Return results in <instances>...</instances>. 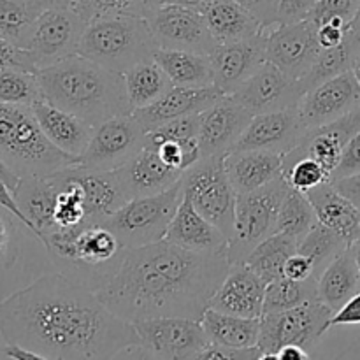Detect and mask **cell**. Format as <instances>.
Returning a JSON list of instances; mask_svg holds the SVG:
<instances>
[{"label": "cell", "instance_id": "6da1fadb", "mask_svg": "<svg viewBox=\"0 0 360 360\" xmlns=\"http://www.w3.org/2000/svg\"><path fill=\"white\" fill-rule=\"evenodd\" d=\"M0 336L42 360L118 359L137 343L132 323L62 273L44 274L0 301Z\"/></svg>", "mask_w": 360, "mask_h": 360}, {"label": "cell", "instance_id": "7a4b0ae2", "mask_svg": "<svg viewBox=\"0 0 360 360\" xmlns=\"http://www.w3.org/2000/svg\"><path fill=\"white\" fill-rule=\"evenodd\" d=\"M229 267L227 250L192 252L162 239L125 250L112 280L97 294L129 323L158 316L200 320Z\"/></svg>", "mask_w": 360, "mask_h": 360}, {"label": "cell", "instance_id": "3957f363", "mask_svg": "<svg viewBox=\"0 0 360 360\" xmlns=\"http://www.w3.org/2000/svg\"><path fill=\"white\" fill-rule=\"evenodd\" d=\"M42 98L79 116L91 127L118 115L130 105L123 74L105 69L83 55H72L37 70Z\"/></svg>", "mask_w": 360, "mask_h": 360}, {"label": "cell", "instance_id": "277c9868", "mask_svg": "<svg viewBox=\"0 0 360 360\" xmlns=\"http://www.w3.org/2000/svg\"><path fill=\"white\" fill-rule=\"evenodd\" d=\"M42 245L60 273L95 292L112 280L125 255L120 239L104 224L55 229Z\"/></svg>", "mask_w": 360, "mask_h": 360}, {"label": "cell", "instance_id": "5b68a950", "mask_svg": "<svg viewBox=\"0 0 360 360\" xmlns=\"http://www.w3.org/2000/svg\"><path fill=\"white\" fill-rule=\"evenodd\" d=\"M0 158L20 178H46L76 164L46 137L32 105L16 104H0Z\"/></svg>", "mask_w": 360, "mask_h": 360}, {"label": "cell", "instance_id": "8992f818", "mask_svg": "<svg viewBox=\"0 0 360 360\" xmlns=\"http://www.w3.org/2000/svg\"><path fill=\"white\" fill-rule=\"evenodd\" d=\"M158 49L150 23L143 16L105 14L88 21L79 55L105 69L125 74L130 67L153 58Z\"/></svg>", "mask_w": 360, "mask_h": 360}, {"label": "cell", "instance_id": "52a82bcc", "mask_svg": "<svg viewBox=\"0 0 360 360\" xmlns=\"http://www.w3.org/2000/svg\"><path fill=\"white\" fill-rule=\"evenodd\" d=\"M183 195L185 192L181 178L164 192L127 200L104 221V225L115 232L125 250L162 241L165 239Z\"/></svg>", "mask_w": 360, "mask_h": 360}, {"label": "cell", "instance_id": "ba28073f", "mask_svg": "<svg viewBox=\"0 0 360 360\" xmlns=\"http://www.w3.org/2000/svg\"><path fill=\"white\" fill-rule=\"evenodd\" d=\"M287 190V179L280 176L260 188L238 193L234 232L227 246L229 262H246L257 245L276 232L278 213Z\"/></svg>", "mask_w": 360, "mask_h": 360}, {"label": "cell", "instance_id": "9c48e42d", "mask_svg": "<svg viewBox=\"0 0 360 360\" xmlns=\"http://www.w3.org/2000/svg\"><path fill=\"white\" fill-rule=\"evenodd\" d=\"M334 311L320 299H311L295 308L260 316V360L278 359L285 345H299L311 354L323 334L329 330Z\"/></svg>", "mask_w": 360, "mask_h": 360}, {"label": "cell", "instance_id": "30bf717a", "mask_svg": "<svg viewBox=\"0 0 360 360\" xmlns=\"http://www.w3.org/2000/svg\"><path fill=\"white\" fill-rule=\"evenodd\" d=\"M183 190L193 207L231 241L238 192L225 169V157H200L183 174Z\"/></svg>", "mask_w": 360, "mask_h": 360}, {"label": "cell", "instance_id": "8fae6325", "mask_svg": "<svg viewBox=\"0 0 360 360\" xmlns=\"http://www.w3.org/2000/svg\"><path fill=\"white\" fill-rule=\"evenodd\" d=\"M137 343L125 355L143 359L190 360L199 359L200 352L210 345L200 320L183 316H158L132 323Z\"/></svg>", "mask_w": 360, "mask_h": 360}, {"label": "cell", "instance_id": "7c38bea8", "mask_svg": "<svg viewBox=\"0 0 360 360\" xmlns=\"http://www.w3.org/2000/svg\"><path fill=\"white\" fill-rule=\"evenodd\" d=\"M88 21L70 7H46L35 18L25 48L35 69L53 65L79 53Z\"/></svg>", "mask_w": 360, "mask_h": 360}, {"label": "cell", "instance_id": "4fadbf2b", "mask_svg": "<svg viewBox=\"0 0 360 360\" xmlns=\"http://www.w3.org/2000/svg\"><path fill=\"white\" fill-rule=\"evenodd\" d=\"M146 130L132 112L118 115L97 125L76 165L95 171H116L144 148Z\"/></svg>", "mask_w": 360, "mask_h": 360}, {"label": "cell", "instance_id": "5bb4252c", "mask_svg": "<svg viewBox=\"0 0 360 360\" xmlns=\"http://www.w3.org/2000/svg\"><path fill=\"white\" fill-rule=\"evenodd\" d=\"M322 46L319 42V27L311 20L295 23H276L266 28V58L294 79H302Z\"/></svg>", "mask_w": 360, "mask_h": 360}, {"label": "cell", "instance_id": "9a60e30c", "mask_svg": "<svg viewBox=\"0 0 360 360\" xmlns=\"http://www.w3.org/2000/svg\"><path fill=\"white\" fill-rule=\"evenodd\" d=\"M157 46L210 55L214 41L200 11L179 6H157L146 18Z\"/></svg>", "mask_w": 360, "mask_h": 360}, {"label": "cell", "instance_id": "2e32d148", "mask_svg": "<svg viewBox=\"0 0 360 360\" xmlns=\"http://www.w3.org/2000/svg\"><path fill=\"white\" fill-rule=\"evenodd\" d=\"M304 94L301 79H294L274 63L266 62L231 97L255 116L297 108Z\"/></svg>", "mask_w": 360, "mask_h": 360}, {"label": "cell", "instance_id": "e0dca14e", "mask_svg": "<svg viewBox=\"0 0 360 360\" xmlns=\"http://www.w3.org/2000/svg\"><path fill=\"white\" fill-rule=\"evenodd\" d=\"M360 108V83L354 70L322 81L301 97L297 111L308 129L326 125Z\"/></svg>", "mask_w": 360, "mask_h": 360}, {"label": "cell", "instance_id": "ac0fdd59", "mask_svg": "<svg viewBox=\"0 0 360 360\" xmlns=\"http://www.w3.org/2000/svg\"><path fill=\"white\" fill-rule=\"evenodd\" d=\"M360 130V108L326 125L306 130L294 150L283 157V169L290 167L301 158H313L329 174L338 167L348 141Z\"/></svg>", "mask_w": 360, "mask_h": 360}, {"label": "cell", "instance_id": "d6986e66", "mask_svg": "<svg viewBox=\"0 0 360 360\" xmlns=\"http://www.w3.org/2000/svg\"><path fill=\"white\" fill-rule=\"evenodd\" d=\"M210 60L213 65V84L224 95H232L267 62L266 30L245 41L214 46Z\"/></svg>", "mask_w": 360, "mask_h": 360}, {"label": "cell", "instance_id": "ffe728a7", "mask_svg": "<svg viewBox=\"0 0 360 360\" xmlns=\"http://www.w3.org/2000/svg\"><path fill=\"white\" fill-rule=\"evenodd\" d=\"M306 130L308 127L301 120L297 108L255 115L232 151L267 150L285 157L297 146Z\"/></svg>", "mask_w": 360, "mask_h": 360}, {"label": "cell", "instance_id": "44dd1931", "mask_svg": "<svg viewBox=\"0 0 360 360\" xmlns=\"http://www.w3.org/2000/svg\"><path fill=\"white\" fill-rule=\"evenodd\" d=\"M253 115L225 95L210 109L200 112L199 146L202 157H225L231 153Z\"/></svg>", "mask_w": 360, "mask_h": 360}, {"label": "cell", "instance_id": "7402d4cb", "mask_svg": "<svg viewBox=\"0 0 360 360\" xmlns=\"http://www.w3.org/2000/svg\"><path fill=\"white\" fill-rule=\"evenodd\" d=\"M266 281L250 269L248 264H231L227 276L210 301V308L246 319L264 315Z\"/></svg>", "mask_w": 360, "mask_h": 360}, {"label": "cell", "instance_id": "603a6c76", "mask_svg": "<svg viewBox=\"0 0 360 360\" xmlns=\"http://www.w3.org/2000/svg\"><path fill=\"white\" fill-rule=\"evenodd\" d=\"M225 97L214 84L200 88L172 86L167 94L162 95L153 104L132 112L146 132L171 122L190 115H200L210 109L214 102Z\"/></svg>", "mask_w": 360, "mask_h": 360}, {"label": "cell", "instance_id": "cb8c5ba5", "mask_svg": "<svg viewBox=\"0 0 360 360\" xmlns=\"http://www.w3.org/2000/svg\"><path fill=\"white\" fill-rule=\"evenodd\" d=\"M72 172L83 188L88 224H104L115 211L130 200L116 171H95L74 164Z\"/></svg>", "mask_w": 360, "mask_h": 360}, {"label": "cell", "instance_id": "d4e9b609", "mask_svg": "<svg viewBox=\"0 0 360 360\" xmlns=\"http://www.w3.org/2000/svg\"><path fill=\"white\" fill-rule=\"evenodd\" d=\"M116 172H118L130 199L164 192L165 188L178 183L185 174V172L176 171L171 165L165 164L157 150L146 143L132 160L127 162L123 167L116 169Z\"/></svg>", "mask_w": 360, "mask_h": 360}, {"label": "cell", "instance_id": "484cf974", "mask_svg": "<svg viewBox=\"0 0 360 360\" xmlns=\"http://www.w3.org/2000/svg\"><path fill=\"white\" fill-rule=\"evenodd\" d=\"M32 109H34L35 118H37L41 129L44 130L46 137L58 150L70 155L76 160L84 153L95 127H91L79 116L72 115L58 105H53L46 98L32 104Z\"/></svg>", "mask_w": 360, "mask_h": 360}, {"label": "cell", "instance_id": "4316f807", "mask_svg": "<svg viewBox=\"0 0 360 360\" xmlns=\"http://www.w3.org/2000/svg\"><path fill=\"white\" fill-rule=\"evenodd\" d=\"M185 192V190H183ZM165 239L192 252H221L227 250L229 239L217 225L202 217L193 207L192 200L183 195L181 204L167 229Z\"/></svg>", "mask_w": 360, "mask_h": 360}, {"label": "cell", "instance_id": "83f0119b", "mask_svg": "<svg viewBox=\"0 0 360 360\" xmlns=\"http://www.w3.org/2000/svg\"><path fill=\"white\" fill-rule=\"evenodd\" d=\"M225 169L236 192L246 193L283 176V155L267 150H243L225 155Z\"/></svg>", "mask_w": 360, "mask_h": 360}, {"label": "cell", "instance_id": "f1b7e54d", "mask_svg": "<svg viewBox=\"0 0 360 360\" xmlns=\"http://www.w3.org/2000/svg\"><path fill=\"white\" fill-rule=\"evenodd\" d=\"M14 199L21 213L34 229V236L41 243L49 232L55 231L56 188L46 176H23L14 188Z\"/></svg>", "mask_w": 360, "mask_h": 360}, {"label": "cell", "instance_id": "f546056e", "mask_svg": "<svg viewBox=\"0 0 360 360\" xmlns=\"http://www.w3.org/2000/svg\"><path fill=\"white\" fill-rule=\"evenodd\" d=\"M214 44L245 41L264 32V25L236 0H214L202 11Z\"/></svg>", "mask_w": 360, "mask_h": 360}, {"label": "cell", "instance_id": "4dcf8cb0", "mask_svg": "<svg viewBox=\"0 0 360 360\" xmlns=\"http://www.w3.org/2000/svg\"><path fill=\"white\" fill-rule=\"evenodd\" d=\"M359 290L360 274L355 266L352 246H348L322 271L316 281V292L323 304L329 306L333 311H338Z\"/></svg>", "mask_w": 360, "mask_h": 360}, {"label": "cell", "instance_id": "1f68e13d", "mask_svg": "<svg viewBox=\"0 0 360 360\" xmlns=\"http://www.w3.org/2000/svg\"><path fill=\"white\" fill-rule=\"evenodd\" d=\"M153 60L165 70L172 86L200 88L214 83L210 55L185 49H162L155 51Z\"/></svg>", "mask_w": 360, "mask_h": 360}, {"label": "cell", "instance_id": "d6a6232c", "mask_svg": "<svg viewBox=\"0 0 360 360\" xmlns=\"http://www.w3.org/2000/svg\"><path fill=\"white\" fill-rule=\"evenodd\" d=\"M200 323L206 330L210 343L234 348H252L259 345L260 319H246L207 308Z\"/></svg>", "mask_w": 360, "mask_h": 360}, {"label": "cell", "instance_id": "836d02e7", "mask_svg": "<svg viewBox=\"0 0 360 360\" xmlns=\"http://www.w3.org/2000/svg\"><path fill=\"white\" fill-rule=\"evenodd\" d=\"M123 81H125L127 98H129L132 112L136 109H143L153 104L155 101H158L162 95L167 94L172 88V83L165 70L153 58L144 60V62L130 67L123 74Z\"/></svg>", "mask_w": 360, "mask_h": 360}, {"label": "cell", "instance_id": "e575fe53", "mask_svg": "<svg viewBox=\"0 0 360 360\" xmlns=\"http://www.w3.org/2000/svg\"><path fill=\"white\" fill-rule=\"evenodd\" d=\"M297 245L299 241L292 236L274 232L260 245H257V248L250 253L245 264H248L250 269L259 274L267 285L283 276L285 264L297 252Z\"/></svg>", "mask_w": 360, "mask_h": 360}, {"label": "cell", "instance_id": "d590c367", "mask_svg": "<svg viewBox=\"0 0 360 360\" xmlns=\"http://www.w3.org/2000/svg\"><path fill=\"white\" fill-rule=\"evenodd\" d=\"M359 48L360 37L352 28L348 30L347 37L343 39L341 44L334 46V48H323L320 51L319 58L315 60L313 67L309 69V72L301 79L304 90L308 91L309 88L316 86L322 81H327L330 77L347 72V70H352Z\"/></svg>", "mask_w": 360, "mask_h": 360}, {"label": "cell", "instance_id": "8d00e7d4", "mask_svg": "<svg viewBox=\"0 0 360 360\" xmlns=\"http://www.w3.org/2000/svg\"><path fill=\"white\" fill-rule=\"evenodd\" d=\"M41 11L37 0H0V41L25 48L28 32Z\"/></svg>", "mask_w": 360, "mask_h": 360}, {"label": "cell", "instance_id": "74e56055", "mask_svg": "<svg viewBox=\"0 0 360 360\" xmlns=\"http://www.w3.org/2000/svg\"><path fill=\"white\" fill-rule=\"evenodd\" d=\"M316 221H319V218H316L308 195L288 186L283 202L280 206V213H278L276 232H283V234L292 236L294 239L301 241L315 227Z\"/></svg>", "mask_w": 360, "mask_h": 360}, {"label": "cell", "instance_id": "f35d334b", "mask_svg": "<svg viewBox=\"0 0 360 360\" xmlns=\"http://www.w3.org/2000/svg\"><path fill=\"white\" fill-rule=\"evenodd\" d=\"M316 281L319 278H311L306 281H295L287 276L266 285V299H264V313L285 311V309L295 308L311 299H319L316 292Z\"/></svg>", "mask_w": 360, "mask_h": 360}, {"label": "cell", "instance_id": "ab89813d", "mask_svg": "<svg viewBox=\"0 0 360 360\" xmlns=\"http://www.w3.org/2000/svg\"><path fill=\"white\" fill-rule=\"evenodd\" d=\"M347 239L341 238L336 231L316 221L315 227L299 241L297 252L308 257L315 264L316 274H322L327 264L336 259L345 248H348Z\"/></svg>", "mask_w": 360, "mask_h": 360}, {"label": "cell", "instance_id": "60d3db41", "mask_svg": "<svg viewBox=\"0 0 360 360\" xmlns=\"http://www.w3.org/2000/svg\"><path fill=\"white\" fill-rule=\"evenodd\" d=\"M42 98L37 72L6 67L0 69V104L32 105Z\"/></svg>", "mask_w": 360, "mask_h": 360}, {"label": "cell", "instance_id": "b9f144b4", "mask_svg": "<svg viewBox=\"0 0 360 360\" xmlns=\"http://www.w3.org/2000/svg\"><path fill=\"white\" fill-rule=\"evenodd\" d=\"M157 6V0H83L77 7V13L86 21L105 14H132L148 18Z\"/></svg>", "mask_w": 360, "mask_h": 360}, {"label": "cell", "instance_id": "7bdbcfd3", "mask_svg": "<svg viewBox=\"0 0 360 360\" xmlns=\"http://www.w3.org/2000/svg\"><path fill=\"white\" fill-rule=\"evenodd\" d=\"M283 178L287 179L288 186L304 193L322 183L330 181L329 172L313 158H301L290 167L283 169Z\"/></svg>", "mask_w": 360, "mask_h": 360}, {"label": "cell", "instance_id": "ee69618b", "mask_svg": "<svg viewBox=\"0 0 360 360\" xmlns=\"http://www.w3.org/2000/svg\"><path fill=\"white\" fill-rule=\"evenodd\" d=\"M357 7L359 0H319V4L309 13L308 20H311L316 27L330 20H343L352 25Z\"/></svg>", "mask_w": 360, "mask_h": 360}, {"label": "cell", "instance_id": "f6af8a7d", "mask_svg": "<svg viewBox=\"0 0 360 360\" xmlns=\"http://www.w3.org/2000/svg\"><path fill=\"white\" fill-rule=\"evenodd\" d=\"M18 255H20V243H18L16 227L9 217L0 214V267L2 269L13 267Z\"/></svg>", "mask_w": 360, "mask_h": 360}, {"label": "cell", "instance_id": "bcb514c9", "mask_svg": "<svg viewBox=\"0 0 360 360\" xmlns=\"http://www.w3.org/2000/svg\"><path fill=\"white\" fill-rule=\"evenodd\" d=\"M360 172V130L348 141L345 146L341 160L334 172L330 174V181H338V179L348 178V176L359 174Z\"/></svg>", "mask_w": 360, "mask_h": 360}, {"label": "cell", "instance_id": "7dc6e473", "mask_svg": "<svg viewBox=\"0 0 360 360\" xmlns=\"http://www.w3.org/2000/svg\"><path fill=\"white\" fill-rule=\"evenodd\" d=\"M260 360L259 347L252 348H234V347H224V345L210 343L202 352H200L199 360Z\"/></svg>", "mask_w": 360, "mask_h": 360}, {"label": "cell", "instance_id": "c3c4849f", "mask_svg": "<svg viewBox=\"0 0 360 360\" xmlns=\"http://www.w3.org/2000/svg\"><path fill=\"white\" fill-rule=\"evenodd\" d=\"M243 7L250 11L264 28H269L278 23V11H280L281 0H236Z\"/></svg>", "mask_w": 360, "mask_h": 360}, {"label": "cell", "instance_id": "681fc988", "mask_svg": "<svg viewBox=\"0 0 360 360\" xmlns=\"http://www.w3.org/2000/svg\"><path fill=\"white\" fill-rule=\"evenodd\" d=\"M6 67H16V69L37 72L27 49L18 48V46L9 44L6 41H0V69H6Z\"/></svg>", "mask_w": 360, "mask_h": 360}, {"label": "cell", "instance_id": "f907efd6", "mask_svg": "<svg viewBox=\"0 0 360 360\" xmlns=\"http://www.w3.org/2000/svg\"><path fill=\"white\" fill-rule=\"evenodd\" d=\"M319 0H281L278 23H295L309 16Z\"/></svg>", "mask_w": 360, "mask_h": 360}, {"label": "cell", "instance_id": "816d5d0a", "mask_svg": "<svg viewBox=\"0 0 360 360\" xmlns=\"http://www.w3.org/2000/svg\"><path fill=\"white\" fill-rule=\"evenodd\" d=\"M283 276L295 281H306L311 280V278H319V274H316L315 264H313L308 257L295 252L294 255L287 260V264H285Z\"/></svg>", "mask_w": 360, "mask_h": 360}, {"label": "cell", "instance_id": "f5cc1de1", "mask_svg": "<svg viewBox=\"0 0 360 360\" xmlns=\"http://www.w3.org/2000/svg\"><path fill=\"white\" fill-rule=\"evenodd\" d=\"M348 30H350V23L343 20H330L327 23L319 27V42L323 48H334V46L341 44L343 39L347 37Z\"/></svg>", "mask_w": 360, "mask_h": 360}, {"label": "cell", "instance_id": "db71d44e", "mask_svg": "<svg viewBox=\"0 0 360 360\" xmlns=\"http://www.w3.org/2000/svg\"><path fill=\"white\" fill-rule=\"evenodd\" d=\"M333 326H360V290L334 311L330 319V327Z\"/></svg>", "mask_w": 360, "mask_h": 360}, {"label": "cell", "instance_id": "11a10c76", "mask_svg": "<svg viewBox=\"0 0 360 360\" xmlns=\"http://www.w3.org/2000/svg\"><path fill=\"white\" fill-rule=\"evenodd\" d=\"M0 206H2L6 211H9V213L13 214L14 218H18V220H20L21 224H23L25 227H27V231L30 232L32 236H34V229H32L30 221H28L27 217H25V214L21 213L20 206H18L16 199H14L13 190L9 188V185H7L6 179H4L2 176H0Z\"/></svg>", "mask_w": 360, "mask_h": 360}, {"label": "cell", "instance_id": "9f6ffc18", "mask_svg": "<svg viewBox=\"0 0 360 360\" xmlns=\"http://www.w3.org/2000/svg\"><path fill=\"white\" fill-rule=\"evenodd\" d=\"M343 195H347L352 202L360 210V172L359 174L348 176V178L338 179V181H330Z\"/></svg>", "mask_w": 360, "mask_h": 360}, {"label": "cell", "instance_id": "6f0895ef", "mask_svg": "<svg viewBox=\"0 0 360 360\" xmlns=\"http://www.w3.org/2000/svg\"><path fill=\"white\" fill-rule=\"evenodd\" d=\"M278 360H306L309 359V352L299 345H285L278 350Z\"/></svg>", "mask_w": 360, "mask_h": 360}, {"label": "cell", "instance_id": "680465c9", "mask_svg": "<svg viewBox=\"0 0 360 360\" xmlns=\"http://www.w3.org/2000/svg\"><path fill=\"white\" fill-rule=\"evenodd\" d=\"M4 355H6L7 359H14V360L41 359L37 354H35V352L28 350V348H25V347H20V345H6V348H4Z\"/></svg>", "mask_w": 360, "mask_h": 360}, {"label": "cell", "instance_id": "91938a15", "mask_svg": "<svg viewBox=\"0 0 360 360\" xmlns=\"http://www.w3.org/2000/svg\"><path fill=\"white\" fill-rule=\"evenodd\" d=\"M158 6H179V7H188V9H195L202 13L210 4L214 0H157Z\"/></svg>", "mask_w": 360, "mask_h": 360}, {"label": "cell", "instance_id": "94428289", "mask_svg": "<svg viewBox=\"0 0 360 360\" xmlns=\"http://www.w3.org/2000/svg\"><path fill=\"white\" fill-rule=\"evenodd\" d=\"M37 2L41 4L42 9H46V7H70V9L77 11L83 0H37Z\"/></svg>", "mask_w": 360, "mask_h": 360}, {"label": "cell", "instance_id": "6125c7cd", "mask_svg": "<svg viewBox=\"0 0 360 360\" xmlns=\"http://www.w3.org/2000/svg\"><path fill=\"white\" fill-rule=\"evenodd\" d=\"M0 176H2V178L6 179V183H7V185H9V188L14 192V188H16V186H18V181H20V176H18L16 172L11 171V169L7 167L6 164H4L2 158H0Z\"/></svg>", "mask_w": 360, "mask_h": 360}, {"label": "cell", "instance_id": "be15d7a7", "mask_svg": "<svg viewBox=\"0 0 360 360\" xmlns=\"http://www.w3.org/2000/svg\"><path fill=\"white\" fill-rule=\"evenodd\" d=\"M352 252H354V259H355V266H357V271L360 274V239L359 241L352 243Z\"/></svg>", "mask_w": 360, "mask_h": 360}, {"label": "cell", "instance_id": "e7e4bbea", "mask_svg": "<svg viewBox=\"0 0 360 360\" xmlns=\"http://www.w3.org/2000/svg\"><path fill=\"white\" fill-rule=\"evenodd\" d=\"M352 30L355 32V34L360 37V0H359V7H357V13H355L354 20H352V25H350Z\"/></svg>", "mask_w": 360, "mask_h": 360}, {"label": "cell", "instance_id": "03108f58", "mask_svg": "<svg viewBox=\"0 0 360 360\" xmlns=\"http://www.w3.org/2000/svg\"><path fill=\"white\" fill-rule=\"evenodd\" d=\"M352 70H354V74L357 76V79L360 83V48H359L357 56H355V62H354V67H352Z\"/></svg>", "mask_w": 360, "mask_h": 360}]
</instances>
